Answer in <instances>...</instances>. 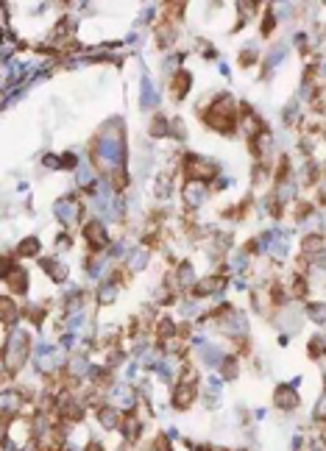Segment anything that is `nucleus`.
I'll return each instance as SVG.
<instances>
[{
    "mask_svg": "<svg viewBox=\"0 0 326 451\" xmlns=\"http://www.w3.org/2000/svg\"><path fill=\"white\" fill-rule=\"evenodd\" d=\"M20 253H23V256H36V253H39V240H36V237L23 240L20 242Z\"/></svg>",
    "mask_w": 326,
    "mask_h": 451,
    "instance_id": "nucleus-17",
    "label": "nucleus"
},
{
    "mask_svg": "<svg viewBox=\"0 0 326 451\" xmlns=\"http://www.w3.org/2000/svg\"><path fill=\"white\" fill-rule=\"evenodd\" d=\"M90 451H103V448H101V445H90Z\"/></svg>",
    "mask_w": 326,
    "mask_h": 451,
    "instance_id": "nucleus-47",
    "label": "nucleus"
},
{
    "mask_svg": "<svg viewBox=\"0 0 326 451\" xmlns=\"http://www.w3.org/2000/svg\"><path fill=\"white\" fill-rule=\"evenodd\" d=\"M42 267L50 273V279H56V282H61V279L67 276V267H64V265H59L56 259H42Z\"/></svg>",
    "mask_w": 326,
    "mask_h": 451,
    "instance_id": "nucleus-13",
    "label": "nucleus"
},
{
    "mask_svg": "<svg viewBox=\"0 0 326 451\" xmlns=\"http://www.w3.org/2000/svg\"><path fill=\"white\" fill-rule=\"evenodd\" d=\"M12 284H14V290H20V293H23V290L28 287V282H25V273H23V270H14V273H12Z\"/></svg>",
    "mask_w": 326,
    "mask_h": 451,
    "instance_id": "nucleus-27",
    "label": "nucleus"
},
{
    "mask_svg": "<svg viewBox=\"0 0 326 451\" xmlns=\"http://www.w3.org/2000/svg\"><path fill=\"white\" fill-rule=\"evenodd\" d=\"M14 50V42H12V36H6V42H3V59H9Z\"/></svg>",
    "mask_w": 326,
    "mask_h": 451,
    "instance_id": "nucleus-38",
    "label": "nucleus"
},
{
    "mask_svg": "<svg viewBox=\"0 0 326 451\" xmlns=\"http://www.w3.org/2000/svg\"><path fill=\"white\" fill-rule=\"evenodd\" d=\"M315 418H318V421H326V396H320L318 407H315Z\"/></svg>",
    "mask_w": 326,
    "mask_h": 451,
    "instance_id": "nucleus-35",
    "label": "nucleus"
},
{
    "mask_svg": "<svg viewBox=\"0 0 326 451\" xmlns=\"http://www.w3.org/2000/svg\"><path fill=\"white\" fill-rule=\"evenodd\" d=\"M112 404H115V407H120V409H131V407H134V390H131L128 385L115 387V390H112Z\"/></svg>",
    "mask_w": 326,
    "mask_h": 451,
    "instance_id": "nucleus-8",
    "label": "nucleus"
},
{
    "mask_svg": "<svg viewBox=\"0 0 326 451\" xmlns=\"http://www.w3.org/2000/svg\"><path fill=\"white\" fill-rule=\"evenodd\" d=\"M293 198V184H282V190H279V201H287Z\"/></svg>",
    "mask_w": 326,
    "mask_h": 451,
    "instance_id": "nucleus-37",
    "label": "nucleus"
},
{
    "mask_svg": "<svg viewBox=\"0 0 326 451\" xmlns=\"http://www.w3.org/2000/svg\"><path fill=\"white\" fill-rule=\"evenodd\" d=\"M3 320H6V323H12V320H14V304H12V298H3Z\"/></svg>",
    "mask_w": 326,
    "mask_h": 451,
    "instance_id": "nucleus-30",
    "label": "nucleus"
},
{
    "mask_svg": "<svg viewBox=\"0 0 326 451\" xmlns=\"http://www.w3.org/2000/svg\"><path fill=\"white\" fill-rule=\"evenodd\" d=\"M320 248H323V240H320V237H307V240H304V251L307 253H318Z\"/></svg>",
    "mask_w": 326,
    "mask_h": 451,
    "instance_id": "nucleus-25",
    "label": "nucleus"
},
{
    "mask_svg": "<svg viewBox=\"0 0 326 451\" xmlns=\"http://www.w3.org/2000/svg\"><path fill=\"white\" fill-rule=\"evenodd\" d=\"M187 89H190V75H187V72H179L176 81H173V95L176 98H184V95H187Z\"/></svg>",
    "mask_w": 326,
    "mask_h": 451,
    "instance_id": "nucleus-16",
    "label": "nucleus"
},
{
    "mask_svg": "<svg viewBox=\"0 0 326 451\" xmlns=\"http://www.w3.org/2000/svg\"><path fill=\"white\" fill-rule=\"evenodd\" d=\"M204 451H226V448H204Z\"/></svg>",
    "mask_w": 326,
    "mask_h": 451,
    "instance_id": "nucleus-48",
    "label": "nucleus"
},
{
    "mask_svg": "<svg viewBox=\"0 0 326 451\" xmlns=\"http://www.w3.org/2000/svg\"><path fill=\"white\" fill-rule=\"evenodd\" d=\"M206 198V187L204 181H187V187H184V201H187V206H201Z\"/></svg>",
    "mask_w": 326,
    "mask_h": 451,
    "instance_id": "nucleus-6",
    "label": "nucleus"
},
{
    "mask_svg": "<svg viewBox=\"0 0 326 451\" xmlns=\"http://www.w3.org/2000/svg\"><path fill=\"white\" fill-rule=\"evenodd\" d=\"M254 59H257V50H254V48H248V50H246V56H240V61H242V64H251Z\"/></svg>",
    "mask_w": 326,
    "mask_h": 451,
    "instance_id": "nucleus-39",
    "label": "nucleus"
},
{
    "mask_svg": "<svg viewBox=\"0 0 326 451\" xmlns=\"http://www.w3.org/2000/svg\"><path fill=\"white\" fill-rule=\"evenodd\" d=\"M17 409H20V393L6 390V393H3V412L12 415V412H17Z\"/></svg>",
    "mask_w": 326,
    "mask_h": 451,
    "instance_id": "nucleus-14",
    "label": "nucleus"
},
{
    "mask_svg": "<svg viewBox=\"0 0 326 451\" xmlns=\"http://www.w3.org/2000/svg\"><path fill=\"white\" fill-rule=\"evenodd\" d=\"M67 418H72V421H78V418H81V407H78V404H67Z\"/></svg>",
    "mask_w": 326,
    "mask_h": 451,
    "instance_id": "nucleus-36",
    "label": "nucleus"
},
{
    "mask_svg": "<svg viewBox=\"0 0 326 451\" xmlns=\"http://www.w3.org/2000/svg\"><path fill=\"white\" fill-rule=\"evenodd\" d=\"M271 25H273V17H268L265 23H262V31H265V34H268V31H271Z\"/></svg>",
    "mask_w": 326,
    "mask_h": 451,
    "instance_id": "nucleus-46",
    "label": "nucleus"
},
{
    "mask_svg": "<svg viewBox=\"0 0 326 451\" xmlns=\"http://www.w3.org/2000/svg\"><path fill=\"white\" fill-rule=\"evenodd\" d=\"M206 120H209V126H212V128L229 131V128H231V103H229V101L217 103V106L212 109L209 115H206Z\"/></svg>",
    "mask_w": 326,
    "mask_h": 451,
    "instance_id": "nucleus-3",
    "label": "nucleus"
},
{
    "mask_svg": "<svg viewBox=\"0 0 326 451\" xmlns=\"http://www.w3.org/2000/svg\"><path fill=\"white\" fill-rule=\"evenodd\" d=\"M276 404L282 409H293L298 404V396H296V390L293 387H279L276 390Z\"/></svg>",
    "mask_w": 326,
    "mask_h": 451,
    "instance_id": "nucleus-10",
    "label": "nucleus"
},
{
    "mask_svg": "<svg viewBox=\"0 0 326 451\" xmlns=\"http://www.w3.org/2000/svg\"><path fill=\"white\" fill-rule=\"evenodd\" d=\"M217 287H220V282H217V279H204V282H198L195 293H198V295H206V293H212V290H217Z\"/></svg>",
    "mask_w": 326,
    "mask_h": 451,
    "instance_id": "nucleus-22",
    "label": "nucleus"
},
{
    "mask_svg": "<svg viewBox=\"0 0 326 451\" xmlns=\"http://www.w3.org/2000/svg\"><path fill=\"white\" fill-rule=\"evenodd\" d=\"M98 162L106 170H117L123 164V134H120V123H112V126L103 131L101 142L95 148Z\"/></svg>",
    "mask_w": 326,
    "mask_h": 451,
    "instance_id": "nucleus-1",
    "label": "nucleus"
},
{
    "mask_svg": "<svg viewBox=\"0 0 326 451\" xmlns=\"http://www.w3.org/2000/svg\"><path fill=\"white\" fill-rule=\"evenodd\" d=\"M179 284H184V287H190V284H193V267H190L187 262L179 267Z\"/></svg>",
    "mask_w": 326,
    "mask_h": 451,
    "instance_id": "nucleus-24",
    "label": "nucleus"
},
{
    "mask_svg": "<svg viewBox=\"0 0 326 451\" xmlns=\"http://www.w3.org/2000/svg\"><path fill=\"white\" fill-rule=\"evenodd\" d=\"M70 373L72 376H84L87 373V359L84 356H72L70 359Z\"/></svg>",
    "mask_w": 326,
    "mask_h": 451,
    "instance_id": "nucleus-20",
    "label": "nucleus"
},
{
    "mask_svg": "<svg viewBox=\"0 0 326 451\" xmlns=\"http://www.w3.org/2000/svg\"><path fill=\"white\" fill-rule=\"evenodd\" d=\"M126 434H128V437H137V434H139V423L131 421V423L126 426Z\"/></svg>",
    "mask_w": 326,
    "mask_h": 451,
    "instance_id": "nucleus-40",
    "label": "nucleus"
},
{
    "mask_svg": "<svg viewBox=\"0 0 326 451\" xmlns=\"http://www.w3.org/2000/svg\"><path fill=\"white\" fill-rule=\"evenodd\" d=\"M101 423H103L106 429H115L117 423H120V418H117V409H109V407L101 409Z\"/></svg>",
    "mask_w": 326,
    "mask_h": 451,
    "instance_id": "nucleus-18",
    "label": "nucleus"
},
{
    "mask_svg": "<svg viewBox=\"0 0 326 451\" xmlns=\"http://www.w3.org/2000/svg\"><path fill=\"white\" fill-rule=\"evenodd\" d=\"M56 217H59L64 226H72V223L81 217V206L75 204L72 198H64V201H59V204H56Z\"/></svg>",
    "mask_w": 326,
    "mask_h": 451,
    "instance_id": "nucleus-4",
    "label": "nucleus"
},
{
    "mask_svg": "<svg viewBox=\"0 0 326 451\" xmlns=\"http://www.w3.org/2000/svg\"><path fill=\"white\" fill-rule=\"evenodd\" d=\"M273 253H276V256H287V240H284V237H276V240H273Z\"/></svg>",
    "mask_w": 326,
    "mask_h": 451,
    "instance_id": "nucleus-29",
    "label": "nucleus"
},
{
    "mask_svg": "<svg viewBox=\"0 0 326 451\" xmlns=\"http://www.w3.org/2000/svg\"><path fill=\"white\" fill-rule=\"evenodd\" d=\"M284 59V48L279 45V48H273L271 50V56H268V67H273V64H279V61Z\"/></svg>",
    "mask_w": 326,
    "mask_h": 451,
    "instance_id": "nucleus-31",
    "label": "nucleus"
},
{
    "mask_svg": "<svg viewBox=\"0 0 326 451\" xmlns=\"http://www.w3.org/2000/svg\"><path fill=\"white\" fill-rule=\"evenodd\" d=\"M223 376H226V379H234V376H237V362H234V359H226Z\"/></svg>",
    "mask_w": 326,
    "mask_h": 451,
    "instance_id": "nucleus-34",
    "label": "nucleus"
},
{
    "mask_svg": "<svg viewBox=\"0 0 326 451\" xmlns=\"http://www.w3.org/2000/svg\"><path fill=\"white\" fill-rule=\"evenodd\" d=\"M59 362H61V354H59V351L39 348V368H42V371H53Z\"/></svg>",
    "mask_w": 326,
    "mask_h": 451,
    "instance_id": "nucleus-11",
    "label": "nucleus"
},
{
    "mask_svg": "<svg viewBox=\"0 0 326 451\" xmlns=\"http://www.w3.org/2000/svg\"><path fill=\"white\" fill-rule=\"evenodd\" d=\"M195 401V385H190V382H184V385L176 387V396H173V404L176 407H190V404Z\"/></svg>",
    "mask_w": 326,
    "mask_h": 451,
    "instance_id": "nucleus-9",
    "label": "nucleus"
},
{
    "mask_svg": "<svg viewBox=\"0 0 326 451\" xmlns=\"http://www.w3.org/2000/svg\"><path fill=\"white\" fill-rule=\"evenodd\" d=\"M226 331H231V334H240V331H246V318H240V315H231L229 323H223Z\"/></svg>",
    "mask_w": 326,
    "mask_h": 451,
    "instance_id": "nucleus-19",
    "label": "nucleus"
},
{
    "mask_svg": "<svg viewBox=\"0 0 326 451\" xmlns=\"http://www.w3.org/2000/svg\"><path fill=\"white\" fill-rule=\"evenodd\" d=\"M159 193H168V178H159Z\"/></svg>",
    "mask_w": 326,
    "mask_h": 451,
    "instance_id": "nucleus-45",
    "label": "nucleus"
},
{
    "mask_svg": "<svg viewBox=\"0 0 326 451\" xmlns=\"http://www.w3.org/2000/svg\"><path fill=\"white\" fill-rule=\"evenodd\" d=\"M293 117H296V103L290 109H284V123H293Z\"/></svg>",
    "mask_w": 326,
    "mask_h": 451,
    "instance_id": "nucleus-42",
    "label": "nucleus"
},
{
    "mask_svg": "<svg viewBox=\"0 0 326 451\" xmlns=\"http://www.w3.org/2000/svg\"><path fill=\"white\" fill-rule=\"evenodd\" d=\"M151 131L156 134V137H162V134H168V123H165V117H156V120H153Z\"/></svg>",
    "mask_w": 326,
    "mask_h": 451,
    "instance_id": "nucleus-32",
    "label": "nucleus"
},
{
    "mask_svg": "<svg viewBox=\"0 0 326 451\" xmlns=\"http://www.w3.org/2000/svg\"><path fill=\"white\" fill-rule=\"evenodd\" d=\"M28 356V334L25 331H14L12 340L6 343V371H17Z\"/></svg>",
    "mask_w": 326,
    "mask_h": 451,
    "instance_id": "nucleus-2",
    "label": "nucleus"
},
{
    "mask_svg": "<svg viewBox=\"0 0 326 451\" xmlns=\"http://www.w3.org/2000/svg\"><path fill=\"white\" fill-rule=\"evenodd\" d=\"M159 373H162L165 379H173L176 373H179V362H173V359L162 362V365H159Z\"/></svg>",
    "mask_w": 326,
    "mask_h": 451,
    "instance_id": "nucleus-23",
    "label": "nucleus"
},
{
    "mask_svg": "<svg viewBox=\"0 0 326 451\" xmlns=\"http://www.w3.org/2000/svg\"><path fill=\"white\" fill-rule=\"evenodd\" d=\"M187 167H190V173H193V175H198V181H206V178H212V175L217 173L215 162H209V159H198V156H190L187 159Z\"/></svg>",
    "mask_w": 326,
    "mask_h": 451,
    "instance_id": "nucleus-5",
    "label": "nucleus"
},
{
    "mask_svg": "<svg viewBox=\"0 0 326 451\" xmlns=\"http://www.w3.org/2000/svg\"><path fill=\"white\" fill-rule=\"evenodd\" d=\"M61 159H56V156H45V164H48V167H61Z\"/></svg>",
    "mask_w": 326,
    "mask_h": 451,
    "instance_id": "nucleus-43",
    "label": "nucleus"
},
{
    "mask_svg": "<svg viewBox=\"0 0 326 451\" xmlns=\"http://www.w3.org/2000/svg\"><path fill=\"white\" fill-rule=\"evenodd\" d=\"M75 178H78V184L81 187H87L92 181V170H90V164H81L78 167V173H75Z\"/></svg>",
    "mask_w": 326,
    "mask_h": 451,
    "instance_id": "nucleus-26",
    "label": "nucleus"
},
{
    "mask_svg": "<svg viewBox=\"0 0 326 451\" xmlns=\"http://www.w3.org/2000/svg\"><path fill=\"white\" fill-rule=\"evenodd\" d=\"M115 295H117L115 284H103L101 293H98V301H101V304H109V301H115Z\"/></svg>",
    "mask_w": 326,
    "mask_h": 451,
    "instance_id": "nucleus-21",
    "label": "nucleus"
},
{
    "mask_svg": "<svg viewBox=\"0 0 326 451\" xmlns=\"http://www.w3.org/2000/svg\"><path fill=\"white\" fill-rule=\"evenodd\" d=\"M61 164H64V167H75V156H72V153H64V156H61Z\"/></svg>",
    "mask_w": 326,
    "mask_h": 451,
    "instance_id": "nucleus-41",
    "label": "nucleus"
},
{
    "mask_svg": "<svg viewBox=\"0 0 326 451\" xmlns=\"http://www.w3.org/2000/svg\"><path fill=\"white\" fill-rule=\"evenodd\" d=\"M84 237H87V242H90L92 248H103L109 242V237H106V231H103V226L98 220H92V223H87V229H84Z\"/></svg>",
    "mask_w": 326,
    "mask_h": 451,
    "instance_id": "nucleus-7",
    "label": "nucleus"
},
{
    "mask_svg": "<svg viewBox=\"0 0 326 451\" xmlns=\"http://www.w3.org/2000/svg\"><path fill=\"white\" fill-rule=\"evenodd\" d=\"M242 128H246L248 134H257V131H260V123H257V117H254V115H248L246 123H242Z\"/></svg>",
    "mask_w": 326,
    "mask_h": 451,
    "instance_id": "nucleus-33",
    "label": "nucleus"
},
{
    "mask_svg": "<svg viewBox=\"0 0 326 451\" xmlns=\"http://www.w3.org/2000/svg\"><path fill=\"white\" fill-rule=\"evenodd\" d=\"M231 265H234L237 270H240V267H246V256H234V259H231Z\"/></svg>",
    "mask_w": 326,
    "mask_h": 451,
    "instance_id": "nucleus-44",
    "label": "nucleus"
},
{
    "mask_svg": "<svg viewBox=\"0 0 326 451\" xmlns=\"http://www.w3.org/2000/svg\"><path fill=\"white\" fill-rule=\"evenodd\" d=\"M309 318H312L315 323H323L326 320V307H320V304L318 307H309Z\"/></svg>",
    "mask_w": 326,
    "mask_h": 451,
    "instance_id": "nucleus-28",
    "label": "nucleus"
},
{
    "mask_svg": "<svg viewBox=\"0 0 326 451\" xmlns=\"http://www.w3.org/2000/svg\"><path fill=\"white\" fill-rule=\"evenodd\" d=\"M156 103H159V95H156V89H153L151 78H142V106L151 109V106H156Z\"/></svg>",
    "mask_w": 326,
    "mask_h": 451,
    "instance_id": "nucleus-12",
    "label": "nucleus"
},
{
    "mask_svg": "<svg viewBox=\"0 0 326 451\" xmlns=\"http://www.w3.org/2000/svg\"><path fill=\"white\" fill-rule=\"evenodd\" d=\"M148 256H151V253L145 251V248H137V251H134V256L128 259V267H131V270H142V267L148 265Z\"/></svg>",
    "mask_w": 326,
    "mask_h": 451,
    "instance_id": "nucleus-15",
    "label": "nucleus"
}]
</instances>
